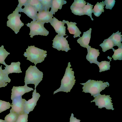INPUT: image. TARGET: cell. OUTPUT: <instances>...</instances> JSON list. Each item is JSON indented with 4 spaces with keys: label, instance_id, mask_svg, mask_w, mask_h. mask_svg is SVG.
I'll return each instance as SVG.
<instances>
[{
    "label": "cell",
    "instance_id": "obj_1",
    "mask_svg": "<svg viewBox=\"0 0 122 122\" xmlns=\"http://www.w3.org/2000/svg\"><path fill=\"white\" fill-rule=\"evenodd\" d=\"M103 81L90 79L86 83L80 84L84 86L82 87V92L89 93L91 96H93V97L95 98L100 94L101 91L109 86L108 82H103Z\"/></svg>",
    "mask_w": 122,
    "mask_h": 122
},
{
    "label": "cell",
    "instance_id": "obj_2",
    "mask_svg": "<svg viewBox=\"0 0 122 122\" xmlns=\"http://www.w3.org/2000/svg\"><path fill=\"white\" fill-rule=\"evenodd\" d=\"M71 66L69 62L66 70L65 74L61 80L60 87L54 92L53 94L59 92H63L67 93L70 92L76 81L75 79L74 72L72 71V68H70Z\"/></svg>",
    "mask_w": 122,
    "mask_h": 122
},
{
    "label": "cell",
    "instance_id": "obj_3",
    "mask_svg": "<svg viewBox=\"0 0 122 122\" xmlns=\"http://www.w3.org/2000/svg\"><path fill=\"white\" fill-rule=\"evenodd\" d=\"M46 51L36 47L34 46H28L23 54L26 59L34 63L35 65L38 63H41L44 60L47 54Z\"/></svg>",
    "mask_w": 122,
    "mask_h": 122
},
{
    "label": "cell",
    "instance_id": "obj_4",
    "mask_svg": "<svg viewBox=\"0 0 122 122\" xmlns=\"http://www.w3.org/2000/svg\"><path fill=\"white\" fill-rule=\"evenodd\" d=\"M43 77V73L39 71L36 65H30L26 71L24 79L25 84H34L35 89H36L42 80Z\"/></svg>",
    "mask_w": 122,
    "mask_h": 122
},
{
    "label": "cell",
    "instance_id": "obj_5",
    "mask_svg": "<svg viewBox=\"0 0 122 122\" xmlns=\"http://www.w3.org/2000/svg\"><path fill=\"white\" fill-rule=\"evenodd\" d=\"M19 9L16 7L13 13L7 17L8 20L7 22V26L14 31L16 34L19 32V30L24 24L20 19L21 14L19 13Z\"/></svg>",
    "mask_w": 122,
    "mask_h": 122
},
{
    "label": "cell",
    "instance_id": "obj_6",
    "mask_svg": "<svg viewBox=\"0 0 122 122\" xmlns=\"http://www.w3.org/2000/svg\"><path fill=\"white\" fill-rule=\"evenodd\" d=\"M44 24L35 20L26 24L30 28L29 35H30V37L32 38L34 36L38 35L47 36L49 34V31L44 27Z\"/></svg>",
    "mask_w": 122,
    "mask_h": 122
},
{
    "label": "cell",
    "instance_id": "obj_7",
    "mask_svg": "<svg viewBox=\"0 0 122 122\" xmlns=\"http://www.w3.org/2000/svg\"><path fill=\"white\" fill-rule=\"evenodd\" d=\"M110 95H106L105 94H100L96 97L91 102H94L96 106H97L98 108H102L105 107L107 109H112L113 110V103L112 102V98Z\"/></svg>",
    "mask_w": 122,
    "mask_h": 122
},
{
    "label": "cell",
    "instance_id": "obj_8",
    "mask_svg": "<svg viewBox=\"0 0 122 122\" xmlns=\"http://www.w3.org/2000/svg\"><path fill=\"white\" fill-rule=\"evenodd\" d=\"M68 36L64 37L63 36H59L58 35H56L53 40V47L59 51L61 50L67 52L68 50L71 49L66 39Z\"/></svg>",
    "mask_w": 122,
    "mask_h": 122
},
{
    "label": "cell",
    "instance_id": "obj_9",
    "mask_svg": "<svg viewBox=\"0 0 122 122\" xmlns=\"http://www.w3.org/2000/svg\"><path fill=\"white\" fill-rule=\"evenodd\" d=\"M25 100L22 99V97L13 99L11 105L12 108L10 110V112H14L18 115L25 112L24 104Z\"/></svg>",
    "mask_w": 122,
    "mask_h": 122
},
{
    "label": "cell",
    "instance_id": "obj_10",
    "mask_svg": "<svg viewBox=\"0 0 122 122\" xmlns=\"http://www.w3.org/2000/svg\"><path fill=\"white\" fill-rule=\"evenodd\" d=\"M36 92V89H35L32 93V98L27 101L25 100L24 104V112L28 114L30 112L33 111L40 96L39 93Z\"/></svg>",
    "mask_w": 122,
    "mask_h": 122
},
{
    "label": "cell",
    "instance_id": "obj_11",
    "mask_svg": "<svg viewBox=\"0 0 122 122\" xmlns=\"http://www.w3.org/2000/svg\"><path fill=\"white\" fill-rule=\"evenodd\" d=\"M33 90V89L28 86L27 84L23 86H13L11 90V99L12 100L16 98L21 97L25 93Z\"/></svg>",
    "mask_w": 122,
    "mask_h": 122
},
{
    "label": "cell",
    "instance_id": "obj_12",
    "mask_svg": "<svg viewBox=\"0 0 122 122\" xmlns=\"http://www.w3.org/2000/svg\"><path fill=\"white\" fill-rule=\"evenodd\" d=\"M53 19L50 22L51 25L53 27L56 32L58 33L59 36L66 35V27L64 26L65 22L63 21L59 20L55 17L53 16Z\"/></svg>",
    "mask_w": 122,
    "mask_h": 122
},
{
    "label": "cell",
    "instance_id": "obj_13",
    "mask_svg": "<svg viewBox=\"0 0 122 122\" xmlns=\"http://www.w3.org/2000/svg\"><path fill=\"white\" fill-rule=\"evenodd\" d=\"M87 49V54L86 56V59L91 63H94L98 65L99 62L97 61V57L100 54L99 50L91 48L90 46Z\"/></svg>",
    "mask_w": 122,
    "mask_h": 122
},
{
    "label": "cell",
    "instance_id": "obj_14",
    "mask_svg": "<svg viewBox=\"0 0 122 122\" xmlns=\"http://www.w3.org/2000/svg\"><path fill=\"white\" fill-rule=\"evenodd\" d=\"M53 14L50 11L43 10L37 13L36 20L45 23H50L53 20Z\"/></svg>",
    "mask_w": 122,
    "mask_h": 122
},
{
    "label": "cell",
    "instance_id": "obj_15",
    "mask_svg": "<svg viewBox=\"0 0 122 122\" xmlns=\"http://www.w3.org/2000/svg\"><path fill=\"white\" fill-rule=\"evenodd\" d=\"M92 30L90 28L89 30L84 32L82 36L77 40V42L81 46L87 48L89 46V44L91 38Z\"/></svg>",
    "mask_w": 122,
    "mask_h": 122
},
{
    "label": "cell",
    "instance_id": "obj_16",
    "mask_svg": "<svg viewBox=\"0 0 122 122\" xmlns=\"http://www.w3.org/2000/svg\"><path fill=\"white\" fill-rule=\"evenodd\" d=\"M20 63L12 62L10 65H8L6 63L4 65L5 66V69L3 70L4 72L7 75L12 73H19L22 72L20 67Z\"/></svg>",
    "mask_w": 122,
    "mask_h": 122
},
{
    "label": "cell",
    "instance_id": "obj_17",
    "mask_svg": "<svg viewBox=\"0 0 122 122\" xmlns=\"http://www.w3.org/2000/svg\"><path fill=\"white\" fill-rule=\"evenodd\" d=\"M24 8H21L19 12H24L27 16L33 20H36L37 15L38 13L36 9L31 6L27 4L24 5Z\"/></svg>",
    "mask_w": 122,
    "mask_h": 122
},
{
    "label": "cell",
    "instance_id": "obj_18",
    "mask_svg": "<svg viewBox=\"0 0 122 122\" xmlns=\"http://www.w3.org/2000/svg\"><path fill=\"white\" fill-rule=\"evenodd\" d=\"M65 23H66L67 26V30H68L69 33L72 34L74 35V38L79 37L80 38V35L81 32L80 31L79 28L76 25L77 23L75 22H69L68 21L63 20Z\"/></svg>",
    "mask_w": 122,
    "mask_h": 122
},
{
    "label": "cell",
    "instance_id": "obj_19",
    "mask_svg": "<svg viewBox=\"0 0 122 122\" xmlns=\"http://www.w3.org/2000/svg\"><path fill=\"white\" fill-rule=\"evenodd\" d=\"M66 1L64 0H52V5L50 12L55 15L58 9H61L62 5L66 4Z\"/></svg>",
    "mask_w": 122,
    "mask_h": 122
},
{
    "label": "cell",
    "instance_id": "obj_20",
    "mask_svg": "<svg viewBox=\"0 0 122 122\" xmlns=\"http://www.w3.org/2000/svg\"><path fill=\"white\" fill-rule=\"evenodd\" d=\"M2 65L0 67V88L5 87L11 81L8 75L6 74L2 70Z\"/></svg>",
    "mask_w": 122,
    "mask_h": 122
},
{
    "label": "cell",
    "instance_id": "obj_21",
    "mask_svg": "<svg viewBox=\"0 0 122 122\" xmlns=\"http://www.w3.org/2000/svg\"><path fill=\"white\" fill-rule=\"evenodd\" d=\"M119 31L115 33H113L109 37L113 41L114 46H117L118 47L122 46V44L121 42L122 41V35H121V32H119Z\"/></svg>",
    "mask_w": 122,
    "mask_h": 122
},
{
    "label": "cell",
    "instance_id": "obj_22",
    "mask_svg": "<svg viewBox=\"0 0 122 122\" xmlns=\"http://www.w3.org/2000/svg\"><path fill=\"white\" fill-rule=\"evenodd\" d=\"M114 46L113 42L109 37L104 40L103 43L99 45L102 48V51L103 52H105L110 49H112Z\"/></svg>",
    "mask_w": 122,
    "mask_h": 122
},
{
    "label": "cell",
    "instance_id": "obj_23",
    "mask_svg": "<svg viewBox=\"0 0 122 122\" xmlns=\"http://www.w3.org/2000/svg\"><path fill=\"white\" fill-rule=\"evenodd\" d=\"M105 5L103 1L100 3L97 2L93 9L92 13H94V15L98 17L102 14V12H104V6Z\"/></svg>",
    "mask_w": 122,
    "mask_h": 122
},
{
    "label": "cell",
    "instance_id": "obj_24",
    "mask_svg": "<svg viewBox=\"0 0 122 122\" xmlns=\"http://www.w3.org/2000/svg\"><path fill=\"white\" fill-rule=\"evenodd\" d=\"M26 4L30 5L34 7L38 12L43 10L39 0H28Z\"/></svg>",
    "mask_w": 122,
    "mask_h": 122
},
{
    "label": "cell",
    "instance_id": "obj_25",
    "mask_svg": "<svg viewBox=\"0 0 122 122\" xmlns=\"http://www.w3.org/2000/svg\"><path fill=\"white\" fill-rule=\"evenodd\" d=\"M93 6V5L87 2V5H85L82 8L84 15H87L88 16H90L92 20H93V19L92 17Z\"/></svg>",
    "mask_w": 122,
    "mask_h": 122
},
{
    "label": "cell",
    "instance_id": "obj_26",
    "mask_svg": "<svg viewBox=\"0 0 122 122\" xmlns=\"http://www.w3.org/2000/svg\"><path fill=\"white\" fill-rule=\"evenodd\" d=\"M2 45L0 47V63L4 65L6 63L5 60L10 53L6 51Z\"/></svg>",
    "mask_w": 122,
    "mask_h": 122
},
{
    "label": "cell",
    "instance_id": "obj_27",
    "mask_svg": "<svg viewBox=\"0 0 122 122\" xmlns=\"http://www.w3.org/2000/svg\"><path fill=\"white\" fill-rule=\"evenodd\" d=\"M111 61V60H110V61L109 62L104 61L99 62L97 65L99 67L100 70L99 72H101L110 70V62Z\"/></svg>",
    "mask_w": 122,
    "mask_h": 122
},
{
    "label": "cell",
    "instance_id": "obj_28",
    "mask_svg": "<svg viewBox=\"0 0 122 122\" xmlns=\"http://www.w3.org/2000/svg\"><path fill=\"white\" fill-rule=\"evenodd\" d=\"M112 49L114 52L113 55L112 56L113 60H121L122 59V46L118 47V49L116 50H115L114 48Z\"/></svg>",
    "mask_w": 122,
    "mask_h": 122
},
{
    "label": "cell",
    "instance_id": "obj_29",
    "mask_svg": "<svg viewBox=\"0 0 122 122\" xmlns=\"http://www.w3.org/2000/svg\"><path fill=\"white\" fill-rule=\"evenodd\" d=\"M18 115L17 114L13 112H10L7 115L5 118V122H15Z\"/></svg>",
    "mask_w": 122,
    "mask_h": 122
},
{
    "label": "cell",
    "instance_id": "obj_30",
    "mask_svg": "<svg viewBox=\"0 0 122 122\" xmlns=\"http://www.w3.org/2000/svg\"><path fill=\"white\" fill-rule=\"evenodd\" d=\"M43 10L49 11L52 5V0H39Z\"/></svg>",
    "mask_w": 122,
    "mask_h": 122
},
{
    "label": "cell",
    "instance_id": "obj_31",
    "mask_svg": "<svg viewBox=\"0 0 122 122\" xmlns=\"http://www.w3.org/2000/svg\"><path fill=\"white\" fill-rule=\"evenodd\" d=\"M10 104L9 102L0 100V113L10 108Z\"/></svg>",
    "mask_w": 122,
    "mask_h": 122
},
{
    "label": "cell",
    "instance_id": "obj_32",
    "mask_svg": "<svg viewBox=\"0 0 122 122\" xmlns=\"http://www.w3.org/2000/svg\"><path fill=\"white\" fill-rule=\"evenodd\" d=\"M86 2L84 0H74L71 5L78 8H82Z\"/></svg>",
    "mask_w": 122,
    "mask_h": 122
},
{
    "label": "cell",
    "instance_id": "obj_33",
    "mask_svg": "<svg viewBox=\"0 0 122 122\" xmlns=\"http://www.w3.org/2000/svg\"><path fill=\"white\" fill-rule=\"evenodd\" d=\"M70 9L72 13L75 15L81 16L84 15L82 8H78L71 5Z\"/></svg>",
    "mask_w": 122,
    "mask_h": 122
},
{
    "label": "cell",
    "instance_id": "obj_34",
    "mask_svg": "<svg viewBox=\"0 0 122 122\" xmlns=\"http://www.w3.org/2000/svg\"><path fill=\"white\" fill-rule=\"evenodd\" d=\"M28 117V114L25 112L19 115L15 122H27Z\"/></svg>",
    "mask_w": 122,
    "mask_h": 122
},
{
    "label": "cell",
    "instance_id": "obj_35",
    "mask_svg": "<svg viewBox=\"0 0 122 122\" xmlns=\"http://www.w3.org/2000/svg\"><path fill=\"white\" fill-rule=\"evenodd\" d=\"M115 2V0H105L104 2V4L106 5L105 8L111 10L114 6Z\"/></svg>",
    "mask_w": 122,
    "mask_h": 122
},
{
    "label": "cell",
    "instance_id": "obj_36",
    "mask_svg": "<svg viewBox=\"0 0 122 122\" xmlns=\"http://www.w3.org/2000/svg\"><path fill=\"white\" fill-rule=\"evenodd\" d=\"M28 1V0H18L19 4L17 5V7L19 8L20 10L22 8V7L23 6H24L26 4Z\"/></svg>",
    "mask_w": 122,
    "mask_h": 122
},
{
    "label": "cell",
    "instance_id": "obj_37",
    "mask_svg": "<svg viewBox=\"0 0 122 122\" xmlns=\"http://www.w3.org/2000/svg\"><path fill=\"white\" fill-rule=\"evenodd\" d=\"M74 115L72 113L70 118V122H80L81 120L77 119L76 117H74Z\"/></svg>",
    "mask_w": 122,
    "mask_h": 122
},
{
    "label": "cell",
    "instance_id": "obj_38",
    "mask_svg": "<svg viewBox=\"0 0 122 122\" xmlns=\"http://www.w3.org/2000/svg\"><path fill=\"white\" fill-rule=\"evenodd\" d=\"M0 122H5V120L0 119Z\"/></svg>",
    "mask_w": 122,
    "mask_h": 122
}]
</instances>
